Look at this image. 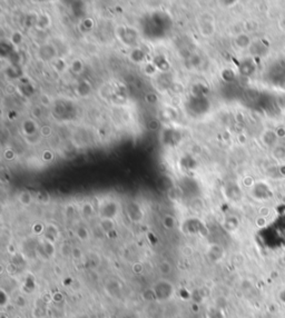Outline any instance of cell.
I'll return each mask as SVG.
<instances>
[{
  "mask_svg": "<svg viewBox=\"0 0 285 318\" xmlns=\"http://www.w3.org/2000/svg\"><path fill=\"white\" fill-rule=\"evenodd\" d=\"M165 284H166V282H164V281L159 282L156 285V288H155V293H156L157 298L161 299V300L168 299L173 294V288L168 289V290L164 289V287H165Z\"/></svg>",
  "mask_w": 285,
  "mask_h": 318,
  "instance_id": "cell-1",
  "label": "cell"
}]
</instances>
